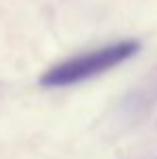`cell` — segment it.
Instances as JSON below:
<instances>
[{
    "mask_svg": "<svg viewBox=\"0 0 157 159\" xmlns=\"http://www.w3.org/2000/svg\"><path fill=\"white\" fill-rule=\"evenodd\" d=\"M138 50H140L138 41H118V43L105 45L99 50H93V52L73 56V58L52 67L50 71H45L41 75V84L60 88V86H71V84L84 82L88 78H95L99 73L110 71L112 67L131 58Z\"/></svg>",
    "mask_w": 157,
    "mask_h": 159,
    "instance_id": "cell-1",
    "label": "cell"
}]
</instances>
